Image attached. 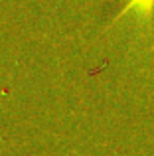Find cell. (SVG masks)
I'll return each mask as SVG.
<instances>
[{"instance_id": "obj_1", "label": "cell", "mask_w": 154, "mask_h": 156, "mask_svg": "<svg viewBox=\"0 0 154 156\" xmlns=\"http://www.w3.org/2000/svg\"><path fill=\"white\" fill-rule=\"evenodd\" d=\"M152 8H154V0H131V4L127 6V10H136L138 14L148 16Z\"/></svg>"}]
</instances>
